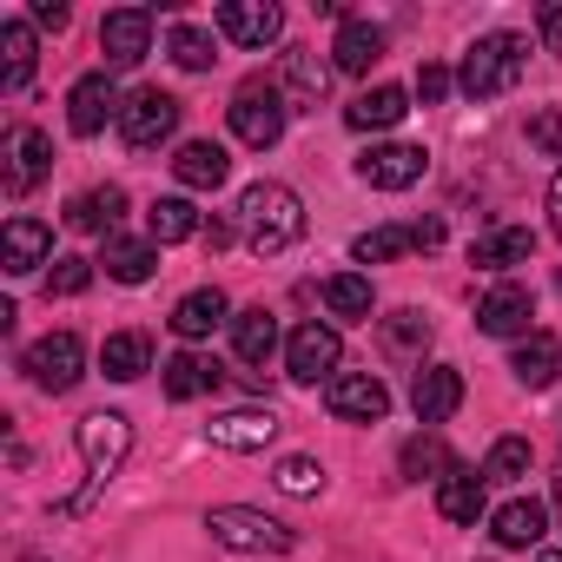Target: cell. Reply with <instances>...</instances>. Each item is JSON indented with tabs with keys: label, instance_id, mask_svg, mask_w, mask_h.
<instances>
[{
	"label": "cell",
	"instance_id": "cell-30",
	"mask_svg": "<svg viewBox=\"0 0 562 562\" xmlns=\"http://www.w3.org/2000/svg\"><path fill=\"white\" fill-rule=\"evenodd\" d=\"M100 371H106L113 384L146 378V371H153V338H146V331H113V338L100 345Z\"/></svg>",
	"mask_w": 562,
	"mask_h": 562
},
{
	"label": "cell",
	"instance_id": "cell-7",
	"mask_svg": "<svg viewBox=\"0 0 562 562\" xmlns=\"http://www.w3.org/2000/svg\"><path fill=\"white\" fill-rule=\"evenodd\" d=\"M338 358H345V338L312 318V325H299L292 345H285V378H292V384H318V378L331 384V378H338Z\"/></svg>",
	"mask_w": 562,
	"mask_h": 562
},
{
	"label": "cell",
	"instance_id": "cell-13",
	"mask_svg": "<svg viewBox=\"0 0 562 562\" xmlns=\"http://www.w3.org/2000/svg\"><path fill=\"white\" fill-rule=\"evenodd\" d=\"M100 54H106V67H139L153 54V14L146 8H113L100 21Z\"/></svg>",
	"mask_w": 562,
	"mask_h": 562
},
{
	"label": "cell",
	"instance_id": "cell-32",
	"mask_svg": "<svg viewBox=\"0 0 562 562\" xmlns=\"http://www.w3.org/2000/svg\"><path fill=\"white\" fill-rule=\"evenodd\" d=\"M100 265H106V278H120V285H146V278L159 271V245H139V238H106V251H100Z\"/></svg>",
	"mask_w": 562,
	"mask_h": 562
},
{
	"label": "cell",
	"instance_id": "cell-39",
	"mask_svg": "<svg viewBox=\"0 0 562 562\" xmlns=\"http://www.w3.org/2000/svg\"><path fill=\"white\" fill-rule=\"evenodd\" d=\"M529 463H536L529 437H496V443H490V457H483V476H490V483H522V476H529Z\"/></svg>",
	"mask_w": 562,
	"mask_h": 562
},
{
	"label": "cell",
	"instance_id": "cell-29",
	"mask_svg": "<svg viewBox=\"0 0 562 562\" xmlns=\"http://www.w3.org/2000/svg\"><path fill=\"white\" fill-rule=\"evenodd\" d=\"M232 351H238V364L265 371V364H271V351H278V318H271L265 305L238 312V318H232Z\"/></svg>",
	"mask_w": 562,
	"mask_h": 562
},
{
	"label": "cell",
	"instance_id": "cell-27",
	"mask_svg": "<svg viewBox=\"0 0 562 562\" xmlns=\"http://www.w3.org/2000/svg\"><path fill=\"white\" fill-rule=\"evenodd\" d=\"M378 60H384V27H371V21H345L338 41H331V67H338V74H371Z\"/></svg>",
	"mask_w": 562,
	"mask_h": 562
},
{
	"label": "cell",
	"instance_id": "cell-15",
	"mask_svg": "<svg viewBox=\"0 0 562 562\" xmlns=\"http://www.w3.org/2000/svg\"><path fill=\"white\" fill-rule=\"evenodd\" d=\"M218 34L232 47H271L285 34V8H271V0H225L218 8Z\"/></svg>",
	"mask_w": 562,
	"mask_h": 562
},
{
	"label": "cell",
	"instance_id": "cell-42",
	"mask_svg": "<svg viewBox=\"0 0 562 562\" xmlns=\"http://www.w3.org/2000/svg\"><path fill=\"white\" fill-rule=\"evenodd\" d=\"M93 285V258H54L47 271V299H80Z\"/></svg>",
	"mask_w": 562,
	"mask_h": 562
},
{
	"label": "cell",
	"instance_id": "cell-51",
	"mask_svg": "<svg viewBox=\"0 0 562 562\" xmlns=\"http://www.w3.org/2000/svg\"><path fill=\"white\" fill-rule=\"evenodd\" d=\"M27 562H47V555H27Z\"/></svg>",
	"mask_w": 562,
	"mask_h": 562
},
{
	"label": "cell",
	"instance_id": "cell-4",
	"mask_svg": "<svg viewBox=\"0 0 562 562\" xmlns=\"http://www.w3.org/2000/svg\"><path fill=\"white\" fill-rule=\"evenodd\" d=\"M285 93H278L271 80H245L238 93H232V106H225V120H232V133L251 146V153H265V146H278L285 139Z\"/></svg>",
	"mask_w": 562,
	"mask_h": 562
},
{
	"label": "cell",
	"instance_id": "cell-26",
	"mask_svg": "<svg viewBox=\"0 0 562 562\" xmlns=\"http://www.w3.org/2000/svg\"><path fill=\"white\" fill-rule=\"evenodd\" d=\"M483 503H490V476H483V470H463V463H457V470L437 483V509H443V522H476Z\"/></svg>",
	"mask_w": 562,
	"mask_h": 562
},
{
	"label": "cell",
	"instance_id": "cell-11",
	"mask_svg": "<svg viewBox=\"0 0 562 562\" xmlns=\"http://www.w3.org/2000/svg\"><path fill=\"white\" fill-rule=\"evenodd\" d=\"M325 404H331V417H345V424H384L391 391H384V378H371V371H338V378L325 384Z\"/></svg>",
	"mask_w": 562,
	"mask_h": 562
},
{
	"label": "cell",
	"instance_id": "cell-48",
	"mask_svg": "<svg viewBox=\"0 0 562 562\" xmlns=\"http://www.w3.org/2000/svg\"><path fill=\"white\" fill-rule=\"evenodd\" d=\"M549 225H555V238H562V172H555V186H549Z\"/></svg>",
	"mask_w": 562,
	"mask_h": 562
},
{
	"label": "cell",
	"instance_id": "cell-16",
	"mask_svg": "<svg viewBox=\"0 0 562 562\" xmlns=\"http://www.w3.org/2000/svg\"><path fill=\"white\" fill-rule=\"evenodd\" d=\"M41 265H54V232L41 225V218H8V232H0V271L8 278H27V271H41Z\"/></svg>",
	"mask_w": 562,
	"mask_h": 562
},
{
	"label": "cell",
	"instance_id": "cell-17",
	"mask_svg": "<svg viewBox=\"0 0 562 562\" xmlns=\"http://www.w3.org/2000/svg\"><path fill=\"white\" fill-rule=\"evenodd\" d=\"M411 411H417V424H450L463 411V371L457 364H424L417 384H411Z\"/></svg>",
	"mask_w": 562,
	"mask_h": 562
},
{
	"label": "cell",
	"instance_id": "cell-14",
	"mask_svg": "<svg viewBox=\"0 0 562 562\" xmlns=\"http://www.w3.org/2000/svg\"><path fill=\"white\" fill-rule=\"evenodd\" d=\"M120 113H126V106H120V93H113V74H80V80H74V93H67V126H74L80 139H93L106 120L120 126Z\"/></svg>",
	"mask_w": 562,
	"mask_h": 562
},
{
	"label": "cell",
	"instance_id": "cell-8",
	"mask_svg": "<svg viewBox=\"0 0 562 562\" xmlns=\"http://www.w3.org/2000/svg\"><path fill=\"white\" fill-rule=\"evenodd\" d=\"M27 378L47 391V397H60V391H74L80 378H87V345L74 338V331H47L34 351H27Z\"/></svg>",
	"mask_w": 562,
	"mask_h": 562
},
{
	"label": "cell",
	"instance_id": "cell-28",
	"mask_svg": "<svg viewBox=\"0 0 562 562\" xmlns=\"http://www.w3.org/2000/svg\"><path fill=\"white\" fill-rule=\"evenodd\" d=\"M411 113V93L404 87H371V93H358L351 106H345V126L351 133H384V126H397Z\"/></svg>",
	"mask_w": 562,
	"mask_h": 562
},
{
	"label": "cell",
	"instance_id": "cell-49",
	"mask_svg": "<svg viewBox=\"0 0 562 562\" xmlns=\"http://www.w3.org/2000/svg\"><path fill=\"white\" fill-rule=\"evenodd\" d=\"M536 562H562V549H542V555H536Z\"/></svg>",
	"mask_w": 562,
	"mask_h": 562
},
{
	"label": "cell",
	"instance_id": "cell-19",
	"mask_svg": "<svg viewBox=\"0 0 562 562\" xmlns=\"http://www.w3.org/2000/svg\"><path fill=\"white\" fill-rule=\"evenodd\" d=\"M325 93H331V60L318 47H285V100L305 106V113H318Z\"/></svg>",
	"mask_w": 562,
	"mask_h": 562
},
{
	"label": "cell",
	"instance_id": "cell-3",
	"mask_svg": "<svg viewBox=\"0 0 562 562\" xmlns=\"http://www.w3.org/2000/svg\"><path fill=\"white\" fill-rule=\"evenodd\" d=\"M522 67H529V41H522V34H483V41L463 54L457 87H463L470 100H496V93H509V87L522 80Z\"/></svg>",
	"mask_w": 562,
	"mask_h": 562
},
{
	"label": "cell",
	"instance_id": "cell-45",
	"mask_svg": "<svg viewBox=\"0 0 562 562\" xmlns=\"http://www.w3.org/2000/svg\"><path fill=\"white\" fill-rule=\"evenodd\" d=\"M536 27H542L549 54H562V8H542V14H536Z\"/></svg>",
	"mask_w": 562,
	"mask_h": 562
},
{
	"label": "cell",
	"instance_id": "cell-5",
	"mask_svg": "<svg viewBox=\"0 0 562 562\" xmlns=\"http://www.w3.org/2000/svg\"><path fill=\"white\" fill-rule=\"evenodd\" d=\"M205 529H212L218 549H238V555H292V542H299L285 522H271L265 509H212Z\"/></svg>",
	"mask_w": 562,
	"mask_h": 562
},
{
	"label": "cell",
	"instance_id": "cell-2",
	"mask_svg": "<svg viewBox=\"0 0 562 562\" xmlns=\"http://www.w3.org/2000/svg\"><path fill=\"white\" fill-rule=\"evenodd\" d=\"M74 443H80V463H87V490H80V496H67V503H60V516L93 509V503H100V490L120 476V463H126V450H133V417H126V411H93V417H80Z\"/></svg>",
	"mask_w": 562,
	"mask_h": 562
},
{
	"label": "cell",
	"instance_id": "cell-18",
	"mask_svg": "<svg viewBox=\"0 0 562 562\" xmlns=\"http://www.w3.org/2000/svg\"><path fill=\"white\" fill-rule=\"evenodd\" d=\"M529 258H536V232L529 225H490V232L470 238V265L476 271H516Z\"/></svg>",
	"mask_w": 562,
	"mask_h": 562
},
{
	"label": "cell",
	"instance_id": "cell-31",
	"mask_svg": "<svg viewBox=\"0 0 562 562\" xmlns=\"http://www.w3.org/2000/svg\"><path fill=\"white\" fill-rule=\"evenodd\" d=\"M166 397L172 404H192V397H205V391H218V364L212 358H199V351H179V358H166Z\"/></svg>",
	"mask_w": 562,
	"mask_h": 562
},
{
	"label": "cell",
	"instance_id": "cell-12",
	"mask_svg": "<svg viewBox=\"0 0 562 562\" xmlns=\"http://www.w3.org/2000/svg\"><path fill=\"white\" fill-rule=\"evenodd\" d=\"M424 166H430V153H424V146L391 139V146H371V153L358 159V179H364V186H378V192H411V186L424 179Z\"/></svg>",
	"mask_w": 562,
	"mask_h": 562
},
{
	"label": "cell",
	"instance_id": "cell-10",
	"mask_svg": "<svg viewBox=\"0 0 562 562\" xmlns=\"http://www.w3.org/2000/svg\"><path fill=\"white\" fill-rule=\"evenodd\" d=\"M0 159H8V166H0L8 192H14V199H27V192L47 179V166H54V139H47L41 126H14V133H8V146H0Z\"/></svg>",
	"mask_w": 562,
	"mask_h": 562
},
{
	"label": "cell",
	"instance_id": "cell-25",
	"mask_svg": "<svg viewBox=\"0 0 562 562\" xmlns=\"http://www.w3.org/2000/svg\"><path fill=\"white\" fill-rule=\"evenodd\" d=\"M509 371H516V384H522V391H549V384L562 378V345H555L549 331H529V338L516 345Z\"/></svg>",
	"mask_w": 562,
	"mask_h": 562
},
{
	"label": "cell",
	"instance_id": "cell-6",
	"mask_svg": "<svg viewBox=\"0 0 562 562\" xmlns=\"http://www.w3.org/2000/svg\"><path fill=\"white\" fill-rule=\"evenodd\" d=\"M172 133H179V100L159 93V87H139V93L126 100V113H120V139H126L133 153H159Z\"/></svg>",
	"mask_w": 562,
	"mask_h": 562
},
{
	"label": "cell",
	"instance_id": "cell-36",
	"mask_svg": "<svg viewBox=\"0 0 562 562\" xmlns=\"http://www.w3.org/2000/svg\"><path fill=\"white\" fill-rule=\"evenodd\" d=\"M146 232H153V245H179V238H199L205 225H199L192 199H153V212H146Z\"/></svg>",
	"mask_w": 562,
	"mask_h": 562
},
{
	"label": "cell",
	"instance_id": "cell-23",
	"mask_svg": "<svg viewBox=\"0 0 562 562\" xmlns=\"http://www.w3.org/2000/svg\"><path fill=\"white\" fill-rule=\"evenodd\" d=\"M218 325H232V305H225V292L218 285H199V292H186L179 305H172V331L192 345V338H212Z\"/></svg>",
	"mask_w": 562,
	"mask_h": 562
},
{
	"label": "cell",
	"instance_id": "cell-41",
	"mask_svg": "<svg viewBox=\"0 0 562 562\" xmlns=\"http://www.w3.org/2000/svg\"><path fill=\"white\" fill-rule=\"evenodd\" d=\"M166 54L186 67V74H205L212 60H218V47H212V34H199V27H172L166 34Z\"/></svg>",
	"mask_w": 562,
	"mask_h": 562
},
{
	"label": "cell",
	"instance_id": "cell-46",
	"mask_svg": "<svg viewBox=\"0 0 562 562\" xmlns=\"http://www.w3.org/2000/svg\"><path fill=\"white\" fill-rule=\"evenodd\" d=\"M34 21H41V27H54V34H60V27H67V21H74V14H67V8H60V0H34Z\"/></svg>",
	"mask_w": 562,
	"mask_h": 562
},
{
	"label": "cell",
	"instance_id": "cell-24",
	"mask_svg": "<svg viewBox=\"0 0 562 562\" xmlns=\"http://www.w3.org/2000/svg\"><path fill=\"white\" fill-rule=\"evenodd\" d=\"M205 437H212V450H265L278 437V417L271 411H225L205 424Z\"/></svg>",
	"mask_w": 562,
	"mask_h": 562
},
{
	"label": "cell",
	"instance_id": "cell-43",
	"mask_svg": "<svg viewBox=\"0 0 562 562\" xmlns=\"http://www.w3.org/2000/svg\"><path fill=\"white\" fill-rule=\"evenodd\" d=\"M529 139H536L549 159H562V113H555V106H536V113H529Z\"/></svg>",
	"mask_w": 562,
	"mask_h": 562
},
{
	"label": "cell",
	"instance_id": "cell-40",
	"mask_svg": "<svg viewBox=\"0 0 562 562\" xmlns=\"http://www.w3.org/2000/svg\"><path fill=\"white\" fill-rule=\"evenodd\" d=\"M271 483L285 490V496H318V490H325V463H318V457H278Z\"/></svg>",
	"mask_w": 562,
	"mask_h": 562
},
{
	"label": "cell",
	"instance_id": "cell-21",
	"mask_svg": "<svg viewBox=\"0 0 562 562\" xmlns=\"http://www.w3.org/2000/svg\"><path fill=\"white\" fill-rule=\"evenodd\" d=\"M490 536H496V549H536V542L549 536V516H542L536 496H509V503L490 516Z\"/></svg>",
	"mask_w": 562,
	"mask_h": 562
},
{
	"label": "cell",
	"instance_id": "cell-44",
	"mask_svg": "<svg viewBox=\"0 0 562 562\" xmlns=\"http://www.w3.org/2000/svg\"><path fill=\"white\" fill-rule=\"evenodd\" d=\"M443 93H450V67H437V60H424V67H417V100H424V106H437Z\"/></svg>",
	"mask_w": 562,
	"mask_h": 562
},
{
	"label": "cell",
	"instance_id": "cell-33",
	"mask_svg": "<svg viewBox=\"0 0 562 562\" xmlns=\"http://www.w3.org/2000/svg\"><path fill=\"white\" fill-rule=\"evenodd\" d=\"M120 212H126V192H120V186H100V192H80V199L67 205V225H74V232H106V238H113Z\"/></svg>",
	"mask_w": 562,
	"mask_h": 562
},
{
	"label": "cell",
	"instance_id": "cell-35",
	"mask_svg": "<svg viewBox=\"0 0 562 562\" xmlns=\"http://www.w3.org/2000/svg\"><path fill=\"white\" fill-rule=\"evenodd\" d=\"M397 470H404L411 483H424V476H437V483H443V476L457 470V457H450V443H443L437 430H424V437H411V443H404Z\"/></svg>",
	"mask_w": 562,
	"mask_h": 562
},
{
	"label": "cell",
	"instance_id": "cell-52",
	"mask_svg": "<svg viewBox=\"0 0 562 562\" xmlns=\"http://www.w3.org/2000/svg\"><path fill=\"white\" fill-rule=\"evenodd\" d=\"M555 285H562V278H555Z\"/></svg>",
	"mask_w": 562,
	"mask_h": 562
},
{
	"label": "cell",
	"instance_id": "cell-50",
	"mask_svg": "<svg viewBox=\"0 0 562 562\" xmlns=\"http://www.w3.org/2000/svg\"><path fill=\"white\" fill-rule=\"evenodd\" d=\"M555 516H562V476H555Z\"/></svg>",
	"mask_w": 562,
	"mask_h": 562
},
{
	"label": "cell",
	"instance_id": "cell-9",
	"mask_svg": "<svg viewBox=\"0 0 562 562\" xmlns=\"http://www.w3.org/2000/svg\"><path fill=\"white\" fill-rule=\"evenodd\" d=\"M443 245V218L430 212V218H411V225H378V232H364L358 245H351V258L358 265H391V258H404V251H437Z\"/></svg>",
	"mask_w": 562,
	"mask_h": 562
},
{
	"label": "cell",
	"instance_id": "cell-37",
	"mask_svg": "<svg viewBox=\"0 0 562 562\" xmlns=\"http://www.w3.org/2000/svg\"><path fill=\"white\" fill-rule=\"evenodd\" d=\"M325 305H331V318H371V278L364 271L325 278Z\"/></svg>",
	"mask_w": 562,
	"mask_h": 562
},
{
	"label": "cell",
	"instance_id": "cell-20",
	"mask_svg": "<svg viewBox=\"0 0 562 562\" xmlns=\"http://www.w3.org/2000/svg\"><path fill=\"white\" fill-rule=\"evenodd\" d=\"M529 318H536L529 285H496L476 305V331H490V338H529Z\"/></svg>",
	"mask_w": 562,
	"mask_h": 562
},
{
	"label": "cell",
	"instance_id": "cell-47",
	"mask_svg": "<svg viewBox=\"0 0 562 562\" xmlns=\"http://www.w3.org/2000/svg\"><path fill=\"white\" fill-rule=\"evenodd\" d=\"M199 238H205V245H212V251H225V245H232V225H225V218H212V225H205V232H199Z\"/></svg>",
	"mask_w": 562,
	"mask_h": 562
},
{
	"label": "cell",
	"instance_id": "cell-22",
	"mask_svg": "<svg viewBox=\"0 0 562 562\" xmlns=\"http://www.w3.org/2000/svg\"><path fill=\"white\" fill-rule=\"evenodd\" d=\"M172 172H179V186H192V192H218V186L232 179V159H225L218 139H186L179 159H172Z\"/></svg>",
	"mask_w": 562,
	"mask_h": 562
},
{
	"label": "cell",
	"instance_id": "cell-38",
	"mask_svg": "<svg viewBox=\"0 0 562 562\" xmlns=\"http://www.w3.org/2000/svg\"><path fill=\"white\" fill-rule=\"evenodd\" d=\"M424 345H430V318H424L417 305H404V312L384 318V351H397V358H424Z\"/></svg>",
	"mask_w": 562,
	"mask_h": 562
},
{
	"label": "cell",
	"instance_id": "cell-34",
	"mask_svg": "<svg viewBox=\"0 0 562 562\" xmlns=\"http://www.w3.org/2000/svg\"><path fill=\"white\" fill-rule=\"evenodd\" d=\"M0 54H8V67H0V87L21 93L34 80V27L27 21H0Z\"/></svg>",
	"mask_w": 562,
	"mask_h": 562
},
{
	"label": "cell",
	"instance_id": "cell-1",
	"mask_svg": "<svg viewBox=\"0 0 562 562\" xmlns=\"http://www.w3.org/2000/svg\"><path fill=\"white\" fill-rule=\"evenodd\" d=\"M238 238L258 251V258H278V251H292L305 238V205L292 186H278V179H258L238 192Z\"/></svg>",
	"mask_w": 562,
	"mask_h": 562
}]
</instances>
